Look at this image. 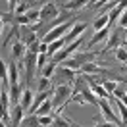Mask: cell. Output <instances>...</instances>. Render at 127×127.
<instances>
[{"instance_id":"32","label":"cell","mask_w":127,"mask_h":127,"mask_svg":"<svg viewBox=\"0 0 127 127\" xmlns=\"http://www.w3.org/2000/svg\"><path fill=\"white\" fill-rule=\"evenodd\" d=\"M27 17L31 19V23H33V21H39V19H40V10H37V8H31L29 12H27Z\"/></svg>"},{"instance_id":"14","label":"cell","mask_w":127,"mask_h":127,"mask_svg":"<svg viewBox=\"0 0 127 127\" xmlns=\"http://www.w3.org/2000/svg\"><path fill=\"white\" fill-rule=\"evenodd\" d=\"M93 27H95L96 31H102V29H106V27H110V16H108V14L98 16L95 21H93Z\"/></svg>"},{"instance_id":"21","label":"cell","mask_w":127,"mask_h":127,"mask_svg":"<svg viewBox=\"0 0 127 127\" xmlns=\"http://www.w3.org/2000/svg\"><path fill=\"white\" fill-rule=\"evenodd\" d=\"M56 69H58V65H56V64L52 62V60H50V62H48L46 65H44V69L40 71V75H39V77H48V79H52V75H54V71H56Z\"/></svg>"},{"instance_id":"17","label":"cell","mask_w":127,"mask_h":127,"mask_svg":"<svg viewBox=\"0 0 127 127\" xmlns=\"http://www.w3.org/2000/svg\"><path fill=\"white\" fill-rule=\"evenodd\" d=\"M91 89H93V93L96 95L98 100H100V98H108V100H110V98H112V95L102 87V85H98V83H91Z\"/></svg>"},{"instance_id":"37","label":"cell","mask_w":127,"mask_h":127,"mask_svg":"<svg viewBox=\"0 0 127 127\" xmlns=\"http://www.w3.org/2000/svg\"><path fill=\"white\" fill-rule=\"evenodd\" d=\"M8 4H10V8H12V10H16V6H17L16 0H8Z\"/></svg>"},{"instance_id":"29","label":"cell","mask_w":127,"mask_h":127,"mask_svg":"<svg viewBox=\"0 0 127 127\" xmlns=\"http://www.w3.org/2000/svg\"><path fill=\"white\" fill-rule=\"evenodd\" d=\"M62 65H64V67H67V69H73V71H75V69H81V64L77 62L75 58H67Z\"/></svg>"},{"instance_id":"30","label":"cell","mask_w":127,"mask_h":127,"mask_svg":"<svg viewBox=\"0 0 127 127\" xmlns=\"http://www.w3.org/2000/svg\"><path fill=\"white\" fill-rule=\"evenodd\" d=\"M29 10H31V6H29V4H25V2H21V4H17V6H16L14 16H25Z\"/></svg>"},{"instance_id":"20","label":"cell","mask_w":127,"mask_h":127,"mask_svg":"<svg viewBox=\"0 0 127 127\" xmlns=\"http://www.w3.org/2000/svg\"><path fill=\"white\" fill-rule=\"evenodd\" d=\"M52 108H54V104H52V98L50 100H46L44 104H40V108L35 114L37 116H52Z\"/></svg>"},{"instance_id":"34","label":"cell","mask_w":127,"mask_h":127,"mask_svg":"<svg viewBox=\"0 0 127 127\" xmlns=\"http://www.w3.org/2000/svg\"><path fill=\"white\" fill-rule=\"evenodd\" d=\"M114 95H116V96L119 98V100H121V102H123V104L127 106V93H123L121 89H116V93H114Z\"/></svg>"},{"instance_id":"33","label":"cell","mask_w":127,"mask_h":127,"mask_svg":"<svg viewBox=\"0 0 127 127\" xmlns=\"http://www.w3.org/2000/svg\"><path fill=\"white\" fill-rule=\"evenodd\" d=\"M39 119H40V125L42 127H50L54 123V116H39Z\"/></svg>"},{"instance_id":"5","label":"cell","mask_w":127,"mask_h":127,"mask_svg":"<svg viewBox=\"0 0 127 127\" xmlns=\"http://www.w3.org/2000/svg\"><path fill=\"white\" fill-rule=\"evenodd\" d=\"M37 58H39V54H33V52H27L25 58H23L25 79H27V83H31V81H33V71H35V67H37Z\"/></svg>"},{"instance_id":"3","label":"cell","mask_w":127,"mask_h":127,"mask_svg":"<svg viewBox=\"0 0 127 127\" xmlns=\"http://www.w3.org/2000/svg\"><path fill=\"white\" fill-rule=\"evenodd\" d=\"M77 79L75 77V71L73 69H67V67H58L56 69V77H54V87H58V85H69V83H73V81Z\"/></svg>"},{"instance_id":"6","label":"cell","mask_w":127,"mask_h":127,"mask_svg":"<svg viewBox=\"0 0 127 127\" xmlns=\"http://www.w3.org/2000/svg\"><path fill=\"white\" fill-rule=\"evenodd\" d=\"M58 16H60V10L56 8L52 2H46L40 8V21H54Z\"/></svg>"},{"instance_id":"19","label":"cell","mask_w":127,"mask_h":127,"mask_svg":"<svg viewBox=\"0 0 127 127\" xmlns=\"http://www.w3.org/2000/svg\"><path fill=\"white\" fill-rule=\"evenodd\" d=\"M87 4H91V0H69V2L64 4V8L73 12V10H81L83 6H87Z\"/></svg>"},{"instance_id":"12","label":"cell","mask_w":127,"mask_h":127,"mask_svg":"<svg viewBox=\"0 0 127 127\" xmlns=\"http://www.w3.org/2000/svg\"><path fill=\"white\" fill-rule=\"evenodd\" d=\"M87 29V23H75L73 25V29L67 35H65V39H67V42H73L75 39H79L81 35H83V31Z\"/></svg>"},{"instance_id":"1","label":"cell","mask_w":127,"mask_h":127,"mask_svg":"<svg viewBox=\"0 0 127 127\" xmlns=\"http://www.w3.org/2000/svg\"><path fill=\"white\" fill-rule=\"evenodd\" d=\"M71 96H73V91L69 85H58V87H54V96H52L54 108L62 112L65 108V104L71 102ZM60 112H56V114H60Z\"/></svg>"},{"instance_id":"27","label":"cell","mask_w":127,"mask_h":127,"mask_svg":"<svg viewBox=\"0 0 127 127\" xmlns=\"http://www.w3.org/2000/svg\"><path fill=\"white\" fill-rule=\"evenodd\" d=\"M14 25H19V27H27V25H31V19L25 16H14Z\"/></svg>"},{"instance_id":"31","label":"cell","mask_w":127,"mask_h":127,"mask_svg":"<svg viewBox=\"0 0 127 127\" xmlns=\"http://www.w3.org/2000/svg\"><path fill=\"white\" fill-rule=\"evenodd\" d=\"M102 87L112 95V93H116V89H118V83H116V81H112V79H106V81H102Z\"/></svg>"},{"instance_id":"13","label":"cell","mask_w":127,"mask_h":127,"mask_svg":"<svg viewBox=\"0 0 127 127\" xmlns=\"http://www.w3.org/2000/svg\"><path fill=\"white\" fill-rule=\"evenodd\" d=\"M19 127H42V125H40V119L37 114H27Z\"/></svg>"},{"instance_id":"25","label":"cell","mask_w":127,"mask_h":127,"mask_svg":"<svg viewBox=\"0 0 127 127\" xmlns=\"http://www.w3.org/2000/svg\"><path fill=\"white\" fill-rule=\"evenodd\" d=\"M0 77H2V89L10 87V79H8V64L2 62V71H0Z\"/></svg>"},{"instance_id":"16","label":"cell","mask_w":127,"mask_h":127,"mask_svg":"<svg viewBox=\"0 0 127 127\" xmlns=\"http://www.w3.org/2000/svg\"><path fill=\"white\" fill-rule=\"evenodd\" d=\"M98 54H100V52H77L73 58H75V60H77V62L83 65V64H87V62H93V60H95Z\"/></svg>"},{"instance_id":"7","label":"cell","mask_w":127,"mask_h":127,"mask_svg":"<svg viewBox=\"0 0 127 127\" xmlns=\"http://www.w3.org/2000/svg\"><path fill=\"white\" fill-rule=\"evenodd\" d=\"M25 118V108L21 104H16L14 108H12V114H10V121H12V125L14 127H19L21 125V121Z\"/></svg>"},{"instance_id":"2","label":"cell","mask_w":127,"mask_h":127,"mask_svg":"<svg viewBox=\"0 0 127 127\" xmlns=\"http://www.w3.org/2000/svg\"><path fill=\"white\" fill-rule=\"evenodd\" d=\"M98 110L102 112V116H104L106 121H112V123H116L118 127H123V121L112 112V106H110V100H108V98H100V100H98Z\"/></svg>"},{"instance_id":"8","label":"cell","mask_w":127,"mask_h":127,"mask_svg":"<svg viewBox=\"0 0 127 127\" xmlns=\"http://www.w3.org/2000/svg\"><path fill=\"white\" fill-rule=\"evenodd\" d=\"M23 54H27V46H25V42L21 39H17L14 44H12V56L16 58V60H23L25 56Z\"/></svg>"},{"instance_id":"35","label":"cell","mask_w":127,"mask_h":127,"mask_svg":"<svg viewBox=\"0 0 127 127\" xmlns=\"http://www.w3.org/2000/svg\"><path fill=\"white\" fill-rule=\"evenodd\" d=\"M119 27H121V29H127V10L119 16Z\"/></svg>"},{"instance_id":"22","label":"cell","mask_w":127,"mask_h":127,"mask_svg":"<svg viewBox=\"0 0 127 127\" xmlns=\"http://www.w3.org/2000/svg\"><path fill=\"white\" fill-rule=\"evenodd\" d=\"M67 58H71V54H69V52H67L65 48H62L60 52H56V54L52 56V62H54L56 65H58V64H64L65 60H67Z\"/></svg>"},{"instance_id":"38","label":"cell","mask_w":127,"mask_h":127,"mask_svg":"<svg viewBox=\"0 0 127 127\" xmlns=\"http://www.w3.org/2000/svg\"><path fill=\"white\" fill-rule=\"evenodd\" d=\"M123 127H127V125H123Z\"/></svg>"},{"instance_id":"36","label":"cell","mask_w":127,"mask_h":127,"mask_svg":"<svg viewBox=\"0 0 127 127\" xmlns=\"http://www.w3.org/2000/svg\"><path fill=\"white\" fill-rule=\"evenodd\" d=\"M93 127H118L116 123H112V121H98L96 125H93Z\"/></svg>"},{"instance_id":"10","label":"cell","mask_w":127,"mask_h":127,"mask_svg":"<svg viewBox=\"0 0 127 127\" xmlns=\"http://www.w3.org/2000/svg\"><path fill=\"white\" fill-rule=\"evenodd\" d=\"M112 35V27H106V29H102V31H96L95 33V37L89 40V44H87V48H93L95 44H98L100 40H106L108 37Z\"/></svg>"},{"instance_id":"11","label":"cell","mask_w":127,"mask_h":127,"mask_svg":"<svg viewBox=\"0 0 127 127\" xmlns=\"http://www.w3.org/2000/svg\"><path fill=\"white\" fill-rule=\"evenodd\" d=\"M52 116H54V123H52L50 127H79L77 123H73L71 119H67L65 116H62V114L52 112Z\"/></svg>"},{"instance_id":"23","label":"cell","mask_w":127,"mask_h":127,"mask_svg":"<svg viewBox=\"0 0 127 127\" xmlns=\"http://www.w3.org/2000/svg\"><path fill=\"white\" fill-rule=\"evenodd\" d=\"M39 91H50V89H54V81L48 79V77H39Z\"/></svg>"},{"instance_id":"24","label":"cell","mask_w":127,"mask_h":127,"mask_svg":"<svg viewBox=\"0 0 127 127\" xmlns=\"http://www.w3.org/2000/svg\"><path fill=\"white\" fill-rule=\"evenodd\" d=\"M81 44H83V37H79V39H75L73 42H67V44H65V50H67L69 54H75V52L79 50V46H81Z\"/></svg>"},{"instance_id":"15","label":"cell","mask_w":127,"mask_h":127,"mask_svg":"<svg viewBox=\"0 0 127 127\" xmlns=\"http://www.w3.org/2000/svg\"><path fill=\"white\" fill-rule=\"evenodd\" d=\"M65 44H67V39H65V37L54 40V42H50V44H48V56H54L56 52H60L62 48H65Z\"/></svg>"},{"instance_id":"4","label":"cell","mask_w":127,"mask_h":127,"mask_svg":"<svg viewBox=\"0 0 127 127\" xmlns=\"http://www.w3.org/2000/svg\"><path fill=\"white\" fill-rule=\"evenodd\" d=\"M123 42V29L121 27H116L114 31H112V35L108 37V42H106V46H104V50H100V54H104V52H108V50H116V48H119V44Z\"/></svg>"},{"instance_id":"28","label":"cell","mask_w":127,"mask_h":127,"mask_svg":"<svg viewBox=\"0 0 127 127\" xmlns=\"http://www.w3.org/2000/svg\"><path fill=\"white\" fill-rule=\"evenodd\" d=\"M116 60L121 64H127V48H123V46L116 48Z\"/></svg>"},{"instance_id":"26","label":"cell","mask_w":127,"mask_h":127,"mask_svg":"<svg viewBox=\"0 0 127 127\" xmlns=\"http://www.w3.org/2000/svg\"><path fill=\"white\" fill-rule=\"evenodd\" d=\"M8 102H12V98L8 96V89H2V91H0V104H2V110L8 112Z\"/></svg>"},{"instance_id":"9","label":"cell","mask_w":127,"mask_h":127,"mask_svg":"<svg viewBox=\"0 0 127 127\" xmlns=\"http://www.w3.org/2000/svg\"><path fill=\"white\" fill-rule=\"evenodd\" d=\"M33 102H35V93H33L29 87H25L23 89V95H21V106L25 108V112H29L31 110V106H33Z\"/></svg>"},{"instance_id":"18","label":"cell","mask_w":127,"mask_h":127,"mask_svg":"<svg viewBox=\"0 0 127 127\" xmlns=\"http://www.w3.org/2000/svg\"><path fill=\"white\" fill-rule=\"evenodd\" d=\"M8 69H10V87L12 85H19V67H17L14 62H10L8 64Z\"/></svg>"}]
</instances>
